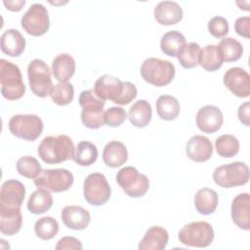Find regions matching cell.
<instances>
[{
	"label": "cell",
	"instance_id": "1",
	"mask_svg": "<svg viewBox=\"0 0 250 250\" xmlns=\"http://www.w3.org/2000/svg\"><path fill=\"white\" fill-rule=\"evenodd\" d=\"M75 147L66 135L45 137L38 146V155L47 164H58L73 158Z\"/></svg>",
	"mask_w": 250,
	"mask_h": 250
},
{
	"label": "cell",
	"instance_id": "2",
	"mask_svg": "<svg viewBox=\"0 0 250 250\" xmlns=\"http://www.w3.org/2000/svg\"><path fill=\"white\" fill-rule=\"evenodd\" d=\"M1 94L9 101H16L23 97L25 85L19 66L4 59L0 60Z\"/></svg>",
	"mask_w": 250,
	"mask_h": 250
},
{
	"label": "cell",
	"instance_id": "3",
	"mask_svg": "<svg viewBox=\"0 0 250 250\" xmlns=\"http://www.w3.org/2000/svg\"><path fill=\"white\" fill-rule=\"evenodd\" d=\"M176 69L174 64L158 58H148L141 65V75L143 79L156 87L166 86L175 77Z\"/></svg>",
	"mask_w": 250,
	"mask_h": 250
},
{
	"label": "cell",
	"instance_id": "4",
	"mask_svg": "<svg viewBox=\"0 0 250 250\" xmlns=\"http://www.w3.org/2000/svg\"><path fill=\"white\" fill-rule=\"evenodd\" d=\"M180 242L186 246L204 248L209 246L214 239V229L205 221L191 222L185 225L178 233Z\"/></svg>",
	"mask_w": 250,
	"mask_h": 250
},
{
	"label": "cell",
	"instance_id": "5",
	"mask_svg": "<svg viewBox=\"0 0 250 250\" xmlns=\"http://www.w3.org/2000/svg\"><path fill=\"white\" fill-rule=\"evenodd\" d=\"M27 76L30 89L35 96L39 98L51 96L54 89L51 69L43 60L34 59L29 62Z\"/></svg>",
	"mask_w": 250,
	"mask_h": 250
},
{
	"label": "cell",
	"instance_id": "6",
	"mask_svg": "<svg viewBox=\"0 0 250 250\" xmlns=\"http://www.w3.org/2000/svg\"><path fill=\"white\" fill-rule=\"evenodd\" d=\"M213 180L216 185L225 188L243 186L249 181V168L240 161L221 165L214 170Z\"/></svg>",
	"mask_w": 250,
	"mask_h": 250
},
{
	"label": "cell",
	"instance_id": "7",
	"mask_svg": "<svg viewBox=\"0 0 250 250\" xmlns=\"http://www.w3.org/2000/svg\"><path fill=\"white\" fill-rule=\"evenodd\" d=\"M116 182L130 197H142L149 188L148 178L141 174L135 167L126 166L116 174Z\"/></svg>",
	"mask_w": 250,
	"mask_h": 250
},
{
	"label": "cell",
	"instance_id": "8",
	"mask_svg": "<svg viewBox=\"0 0 250 250\" xmlns=\"http://www.w3.org/2000/svg\"><path fill=\"white\" fill-rule=\"evenodd\" d=\"M42 119L36 114H16L9 121L10 132L19 139L33 142L43 131Z\"/></svg>",
	"mask_w": 250,
	"mask_h": 250
},
{
	"label": "cell",
	"instance_id": "9",
	"mask_svg": "<svg viewBox=\"0 0 250 250\" xmlns=\"http://www.w3.org/2000/svg\"><path fill=\"white\" fill-rule=\"evenodd\" d=\"M111 194V188L106 178L101 173H92L83 183V195L85 200L95 206L105 204Z\"/></svg>",
	"mask_w": 250,
	"mask_h": 250
},
{
	"label": "cell",
	"instance_id": "10",
	"mask_svg": "<svg viewBox=\"0 0 250 250\" xmlns=\"http://www.w3.org/2000/svg\"><path fill=\"white\" fill-rule=\"evenodd\" d=\"M74 182L71 172L66 169H44L38 177L34 179L37 188H45L53 192L67 190Z\"/></svg>",
	"mask_w": 250,
	"mask_h": 250
},
{
	"label": "cell",
	"instance_id": "11",
	"mask_svg": "<svg viewBox=\"0 0 250 250\" xmlns=\"http://www.w3.org/2000/svg\"><path fill=\"white\" fill-rule=\"evenodd\" d=\"M21 23V27L29 35L41 36L45 34L50 27L47 8L39 3L32 4L22 16Z\"/></svg>",
	"mask_w": 250,
	"mask_h": 250
},
{
	"label": "cell",
	"instance_id": "12",
	"mask_svg": "<svg viewBox=\"0 0 250 250\" xmlns=\"http://www.w3.org/2000/svg\"><path fill=\"white\" fill-rule=\"evenodd\" d=\"M225 86L236 97L247 98L250 96V75L238 66L228 69L223 77Z\"/></svg>",
	"mask_w": 250,
	"mask_h": 250
},
{
	"label": "cell",
	"instance_id": "13",
	"mask_svg": "<svg viewBox=\"0 0 250 250\" xmlns=\"http://www.w3.org/2000/svg\"><path fill=\"white\" fill-rule=\"evenodd\" d=\"M104 101L95 98L87 99L80 104L81 121L87 128L99 129L104 124Z\"/></svg>",
	"mask_w": 250,
	"mask_h": 250
},
{
	"label": "cell",
	"instance_id": "14",
	"mask_svg": "<svg viewBox=\"0 0 250 250\" xmlns=\"http://www.w3.org/2000/svg\"><path fill=\"white\" fill-rule=\"evenodd\" d=\"M223 123V112L216 105H204L196 113V125L203 133L213 134L221 129Z\"/></svg>",
	"mask_w": 250,
	"mask_h": 250
},
{
	"label": "cell",
	"instance_id": "15",
	"mask_svg": "<svg viewBox=\"0 0 250 250\" xmlns=\"http://www.w3.org/2000/svg\"><path fill=\"white\" fill-rule=\"evenodd\" d=\"M25 195L23 184L11 179L3 183L0 191V206L7 208H21Z\"/></svg>",
	"mask_w": 250,
	"mask_h": 250
},
{
	"label": "cell",
	"instance_id": "16",
	"mask_svg": "<svg viewBox=\"0 0 250 250\" xmlns=\"http://www.w3.org/2000/svg\"><path fill=\"white\" fill-rule=\"evenodd\" d=\"M232 222L241 229H250V196L248 192L236 195L230 208Z\"/></svg>",
	"mask_w": 250,
	"mask_h": 250
},
{
	"label": "cell",
	"instance_id": "17",
	"mask_svg": "<svg viewBox=\"0 0 250 250\" xmlns=\"http://www.w3.org/2000/svg\"><path fill=\"white\" fill-rule=\"evenodd\" d=\"M186 152L188 157L194 162H205L213 153L211 141L202 135L192 136L187 143Z\"/></svg>",
	"mask_w": 250,
	"mask_h": 250
},
{
	"label": "cell",
	"instance_id": "18",
	"mask_svg": "<svg viewBox=\"0 0 250 250\" xmlns=\"http://www.w3.org/2000/svg\"><path fill=\"white\" fill-rule=\"evenodd\" d=\"M62 221L68 229H85L91 221V215L85 208L77 205H67L62 210Z\"/></svg>",
	"mask_w": 250,
	"mask_h": 250
},
{
	"label": "cell",
	"instance_id": "19",
	"mask_svg": "<svg viewBox=\"0 0 250 250\" xmlns=\"http://www.w3.org/2000/svg\"><path fill=\"white\" fill-rule=\"evenodd\" d=\"M123 82L119 78L105 74L97 79L93 91L100 99L114 102L121 94Z\"/></svg>",
	"mask_w": 250,
	"mask_h": 250
},
{
	"label": "cell",
	"instance_id": "20",
	"mask_svg": "<svg viewBox=\"0 0 250 250\" xmlns=\"http://www.w3.org/2000/svg\"><path fill=\"white\" fill-rule=\"evenodd\" d=\"M154 19L162 25H173L183 19L182 7L174 1H161L154 8Z\"/></svg>",
	"mask_w": 250,
	"mask_h": 250
},
{
	"label": "cell",
	"instance_id": "21",
	"mask_svg": "<svg viewBox=\"0 0 250 250\" xmlns=\"http://www.w3.org/2000/svg\"><path fill=\"white\" fill-rule=\"evenodd\" d=\"M168 231L159 226L150 227L140 241V250H163L168 243Z\"/></svg>",
	"mask_w": 250,
	"mask_h": 250
},
{
	"label": "cell",
	"instance_id": "22",
	"mask_svg": "<svg viewBox=\"0 0 250 250\" xmlns=\"http://www.w3.org/2000/svg\"><path fill=\"white\" fill-rule=\"evenodd\" d=\"M22 224L21 208H7L0 206V231L4 235L12 236L20 231Z\"/></svg>",
	"mask_w": 250,
	"mask_h": 250
},
{
	"label": "cell",
	"instance_id": "23",
	"mask_svg": "<svg viewBox=\"0 0 250 250\" xmlns=\"http://www.w3.org/2000/svg\"><path fill=\"white\" fill-rule=\"evenodd\" d=\"M25 49V39L17 29H7L1 35V50L10 57H19Z\"/></svg>",
	"mask_w": 250,
	"mask_h": 250
},
{
	"label": "cell",
	"instance_id": "24",
	"mask_svg": "<svg viewBox=\"0 0 250 250\" xmlns=\"http://www.w3.org/2000/svg\"><path fill=\"white\" fill-rule=\"evenodd\" d=\"M127 159L128 151L123 143L111 141L105 145L103 151V160L106 166L117 168L123 165Z\"/></svg>",
	"mask_w": 250,
	"mask_h": 250
},
{
	"label": "cell",
	"instance_id": "25",
	"mask_svg": "<svg viewBox=\"0 0 250 250\" xmlns=\"http://www.w3.org/2000/svg\"><path fill=\"white\" fill-rule=\"evenodd\" d=\"M52 72L59 82H67L75 72L74 59L65 53L58 55L53 60Z\"/></svg>",
	"mask_w": 250,
	"mask_h": 250
},
{
	"label": "cell",
	"instance_id": "26",
	"mask_svg": "<svg viewBox=\"0 0 250 250\" xmlns=\"http://www.w3.org/2000/svg\"><path fill=\"white\" fill-rule=\"evenodd\" d=\"M152 116L150 104L146 100H139L130 107L128 118L131 124L137 128H144L149 124Z\"/></svg>",
	"mask_w": 250,
	"mask_h": 250
},
{
	"label": "cell",
	"instance_id": "27",
	"mask_svg": "<svg viewBox=\"0 0 250 250\" xmlns=\"http://www.w3.org/2000/svg\"><path fill=\"white\" fill-rule=\"evenodd\" d=\"M218 194L209 188H200L194 196V206L201 215H210L215 212L218 206Z\"/></svg>",
	"mask_w": 250,
	"mask_h": 250
},
{
	"label": "cell",
	"instance_id": "28",
	"mask_svg": "<svg viewBox=\"0 0 250 250\" xmlns=\"http://www.w3.org/2000/svg\"><path fill=\"white\" fill-rule=\"evenodd\" d=\"M223 57L217 45H206L199 55L198 64L206 71L212 72L218 70L223 65Z\"/></svg>",
	"mask_w": 250,
	"mask_h": 250
},
{
	"label": "cell",
	"instance_id": "29",
	"mask_svg": "<svg viewBox=\"0 0 250 250\" xmlns=\"http://www.w3.org/2000/svg\"><path fill=\"white\" fill-rule=\"evenodd\" d=\"M53 205V196L50 190L37 188L31 193L27 201V209L35 215L47 212Z\"/></svg>",
	"mask_w": 250,
	"mask_h": 250
},
{
	"label": "cell",
	"instance_id": "30",
	"mask_svg": "<svg viewBox=\"0 0 250 250\" xmlns=\"http://www.w3.org/2000/svg\"><path fill=\"white\" fill-rule=\"evenodd\" d=\"M179 101L170 95H162L156 101V111L158 116L166 121L174 120L180 113Z\"/></svg>",
	"mask_w": 250,
	"mask_h": 250
},
{
	"label": "cell",
	"instance_id": "31",
	"mask_svg": "<svg viewBox=\"0 0 250 250\" xmlns=\"http://www.w3.org/2000/svg\"><path fill=\"white\" fill-rule=\"evenodd\" d=\"M186 43V38L180 31L171 30L161 37L160 49L165 55L176 57Z\"/></svg>",
	"mask_w": 250,
	"mask_h": 250
},
{
	"label": "cell",
	"instance_id": "32",
	"mask_svg": "<svg viewBox=\"0 0 250 250\" xmlns=\"http://www.w3.org/2000/svg\"><path fill=\"white\" fill-rule=\"evenodd\" d=\"M98 158L97 146L87 141L77 144L73 155V160L80 166H90Z\"/></svg>",
	"mask_w": 250,
	"mask_h": 250
},
{
	"label": "cell",
	"instance_id": "33",
	"mask_svg": "<svg viewBox=\"0 0 250 250\" xmlns=\"http://www.w3.org/2000/svg\"><path fill=\"white\" fill-rule=\"evenodd\" d=\"M200 46L195 42L186 43L177 54V59L184 68H193L198 65Z\"/></svg>",
	"mask_w": 250,
	"mask_h": 250
},
{
	"label": "cell",
	"instance_id": "34",
	"mask_svg": "<svg viewBox=\"0 0 250 250\" xmlns=\"http://www.w3.org/2000/svg\"><path fill=\"white\" fill-rule=\"evenodd\" d=\"M217 46L221 52L223 61L227 62L238 61L243 53V48L240 42L232 37L222 39Z\"/></svg>",
	"mask_w": 250,
	"mask_h": 250
},
{
	"label": "cell",
	"instance_id": "35",
	"mask_svg": "<svg viewBox=\"0 0 250 250\" xmlns=\"http://www.w3.org/2000/svg\"><path fill=\"white\" fill-rule=\"evenodd\" d=\"M216 151L222 157H233L239 151V142L238 140L230 134H225L216 139L215 142Z\"/></svg>",
	"mask_w": 250,
	"mask_h": 250
},
{
	"label": "cell",
	"instance_id": "36",
	"mask_svg": "<svg viewBox=\"0 0 250 250\" xmlns=\"http://www.w3.org/2000/svg\"><path fill=\"white\" fill-rule=\"evenodd\" d=\"M59 231V224L53 217H42L35 222L34 232L42 240L54 238Z\"/></svg>",
	"mask_w": 250,
	"mask_h": 250
},
{
	"label": "cell",
	"instance_id": "37",
	"mask_svg": "<svg viewBox=\"0 0 250 250\" xmlns=\"http://www.w3.org/2000/svg\"><path fill=\"white\" fill-rule=\"evenodd\" d=\"M17 170L20 175L27 179H35L42 172V167L36 158L26 155L18 160Z\"/></svg>",
	"mask_w": 250,
	"mask_h": 250
},
{
	"label": "cell",
	"instance_id": "38",
	"mask_svg": "<svg viewBox=\"0 0 250 250\" xmlns=\"http://www.w3.org/2000/svg\"><path fill=\"white\" fill-rule=\"evenodd\" d=\"M74 97V88L71 83L60 82L54 86L51 94L52 101L58 105L69 104Z\"/></svg>",
	"mask_w": 250,
	"mask_h": 250
},
{
	"label": "cell",
	"instance_id": "39",
	"mask_svg": "<svg viewBox=\"0 0 250 250\" xmlns=\"http://www.w3.org/2000/svg\"><path fill=\"white\" fill-rule=\"evenodd\" d=\"M127 118L125 109L119 106H111L104 111V123L109 127L120 126Z\"/></svg>",
	"mask_w": 250,
	"mask_h": 250
},
{
	"label": "cell",
	"instance_id": "40",
	"mask_svg": "<svg viewBox=\"0 0 250 250\" xmlns=\"http://www.w3.org/2000/svg\"><path fill=\"white\" fill-rule=\"evenodd\" d=\"M208 30L214 37L222 38L229 32V22L224 17H213L208 21Z\"/></svg>",
	"mask_w": 250,
	"mask_h": 250
},
{
	"label": "cell",
	"instance_id": "41",
	"mask_svg": "<svg viewBox=\"0 0 250 250\" xmlns=\"http://www.w3.org/2000/svg\"><path fill=\"white\" fill-rule=\"evenodd\" d=\"M137 95H138V91L136 86L132 82L126 81V82H123V88H122L121 94L113 103L120 105L128 104L137 97Z\"/></svg>",
	"mask_w": 250,
	"mask_h": 250
},
{
	"label": "cell",
	"instance_id": "42",
	"mask_svg": "<svg viewBox=\"0 0 250 250\" xmlns=\"http://www.w3.org/2000/svg\"><path fill=\"white\" fill-rule=\"evenodd\" d=\"M82 248L80 240L73 236H63L56 245V250H81Z\"/></svg>",
	"mask_w": 250,
	"mask_h": 250
},
{
	"label": "cell",
	"instance_id": "43",
	"mask_svg": "<svg viewBox=\"0 0 250 250\" xmlns=\"http://www.w3.org/2000/svg\"><path fill=\"white\" fill-rule=\"evenodd\" d=\"M234 28L238 35L245 37V38H249V36H250V34H249L250 33V18L249 17L238 18L235 21Z\"/></svg>",
	"mask_w": 250,
	"mask_h": 250
},
{
	"label": "cell",
	"instance_id": "44",
	"mask_svg": "<svg viewBox=\"0 0 250 250\" xmlns=\"http://www.w3.org/2000/svg\"><path fill=\"white\" fill-rule=\"evenodd\" d=\"M249 109H250V104H249V102H246V103L240 104L238 107V110H237V115H238L239 121L246 127L250 126Z\"/></svg>",
	"mask_w": 250,
	"mask_h": 250
},
{
	"label": "cell",
	"instance_id": "45",
	"mask_svg": "<svg viewBox=\"0 0 250 250\" xmlns=\"http://www.w3.org/2000/svg\"><path fill=\"white\" fill-rule=\"evenodd\" d=\"M3 4L6 6V8L12 12H19L22 9V7L25 4L24 0H17V1H3Z\"/></svg>",
	"mask_w": 250,
	"mask_h": 250
}]
</instances>
